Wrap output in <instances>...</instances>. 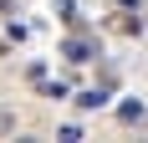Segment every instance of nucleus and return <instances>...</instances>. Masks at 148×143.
Instances as JSON below:
<instances>
[{
	"label": "nucleus",
	"mask_w": 148,
	"mask_h": 143,
	"mask_svg": "<svg viewBox=\"0 0 148 143\" xmlns=\"http://www.w3.org/2000/svg\"><path fill=\"white\" fill-rule=\"evenodd\" d=\"M118 118H123V123H143V102H123V107H118Z\"/></svg>",
	"instance_id": "obj_3"
},
{
	"label": "nucleus",
	"mask_w": 148,
	"mask_h": 143,
	"mask_svg": "<svg viewBox=\"0 0 148 143\" xmlns=\"http://www.w3.org/2000/svg\"><path fill=\"white\" fill-rule=\"evenodd\" d=\"M46 97H56V102H61V97H72V87H66V82H46Z\"/></svg>",
	"instance_id": "obj_6"
},
{
	"label": "nucleus",
	"mask_w": 148,
	"mask_h": 143,
	"mask_svg": "<svg viewBox=\"0 0 148 143\" xmlns=\"http://www.w3.org/2000/svg\"><path fill=\"white\" fill-rule=\"evenodd\" d=\"M15 133V107H0V138H10Z\"/></svg>",
	"instance_id": "obj_4"
},
{
	"label": "nucleus",
	"mask_w": 148,
	"mask_h": 143,
	"mask_svg": "<svg viewBox=\"0 0 148 143\" xmlns=\"http://www.w3.org/2000/svg\"><path fill=\"white\" fill-rule=\"evenodd\" d=\"M61 51H66V61H77V67H82V61H92V51H97V46H92L87 36H72V41L61 46Z\"/></svg>",
	"instance_id": "obj_2"
},
{
	"label": "nucleus",
	"mask_w": 148,
	"mask_h": 143,
	"mask_svg": "<svg viewBox=\"0 0 148 143\" xmlns=\"http://www.w3.org/2000/svg\"><path fill=\"white\" fill-rule=\"evenodd\" d=\"M56 138H61V143H82V128H77V123H66V128H56Z\"/></svg>",
	"instance_id": "obj_5"
},
{
	"label": "nucleus",
	"mask_w": 148,
	"mask_h": 143,
	"mask_svg": "<svg viewBox=\"0 0 148 143\" xmlns=\"http://www.w3.org/2000/svg\"><path fill=\"white\" fill-rule=\"evenodd\" d=\"M77 107H82V113L107 107V87H82V92H77Z\"/></svg>",
	"instance_id": "obj_1"
}]
</instances>
